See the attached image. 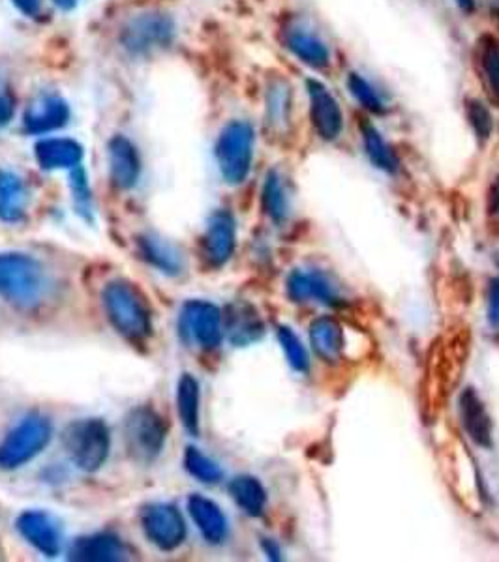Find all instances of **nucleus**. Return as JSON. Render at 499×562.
Segmentation results:
<instances>
[{
  "instance_id": "dca6fc26",
  "label": "nucleus",
  "mask_w": 499,
  "mask_h": 562,
  "mask_svg": "<svg viewBox=\"0 0 499 562\" xmlns=\"http://www.w3.org/2000/svg\"><path fill=\"white\" fill-rule=\"evenodd\" d=\"M70 116V109L57 94H42L36 98L25 113V128L31 134H47L63 128Z\"/></svg>"
},
{
  "instance_id": "c756f323",
  "label": "nucleus",
  "mask_w": 499,
  "mask_h": 562,
  "mask_svg": "<svg viewBox=\"0 0 499 562\" xmlns=\"http://www.w3.org/2000/svg\"><path fill=\"white\" fill-rule=\"evenodd\" d=\"M263 209L269 214L270 220L275 222H282L284 217L288 216V193H286V186H284L282 177L270 171L263 184Z\"/></svg>"
},
{
  "instance_id": "6ab92c4d",
  "label": "nucleus",
  "mask_w": 499,
  "mask_h": 562,
  "mask_svg": "<svg viewBox=\"0 0 499 562\" xmlns=\"http://www.w3.org/2000/svg\"><path fill=\"white\" fill-rule=\"evenodd\" d=\"M140 169L142 167L134 145L126 137L117 135L115 139L109 143V171L113 184L121 190L134 188L140 179Z\"/></svg>"
},
{
  "instance_id": "bb28decb",
  "label": "nucleus",
  "mask_w": 499,
  "mask_h": 562,
  "mask_svg": "<svg viewBox=\"0 0 499 562\" xmlns=\"http://www.w3.org/2000/svg\"><path fill=\"white\" fill-rule=\"evenodd\" d=\"M230 493L233 501L243 508L248 516H262L267 505V492L259 480L248 474L231 480Z\"/></svg>"
},
{
  "instance_id": "cd10ccee",
  "label": "nucleus",
  "mask_w": 499,
  "mask_h": 562,
  "mask_svg": "<svg viewBox=\"0 0 499 562\" xmlns=\"http://www.w3.org/2000/svg\"><path fill=\"white\" fill-rule=\"evenodd\" d=\"M177 413L188 434L199 435V383L190 373L180 378L177 386Z\"/></svg>"
},
{
  "instance_id": "aec40b11",
  "label": "nucleus",
  "mask_w": 499,
  "mask_h": 562,
  "mask_svg": "<svg viewBox=\"0 0 499 562\" xmlns=\"http://www.w3.org/2000/svg\"><path fill=\"white\" fill-rule=\"evenodd\" d=\"M188 512L207 542H224L228 537V519L214 501L203 495H192L188 498Z\"/></svg>"
},
{
  "instance_id": "f3484780",
  "label": "nucleus",
  "mask_w": 499,
  "mask_h": 562,
  "mask_svg": "<svg viewBox=\"0 0 499 562\" xmlns=\"http://www.w3.org/2000/svg\"><path fill=\"white\" fill-rule=\"evenodd\" d=\"M130 550L121 538L113 535H92L77 538L70 548L71 561L117 562L126 561Z\"/></svg>"
},
{
  "instance_id": "f8f14e48",
  "label": "nucleus",
  "mask_w": 499,
  "mask_h": 562,
  "mask_svg": "<svg viewBox=\"0 0 499 562\" xmlns=\"http://www.w3.org/2000/svg\"><path fill=\"white\" fill-rule=\"evenodd\" d=\"M18 530L26 542L45 557L58 555L63 546V535L57 521L40 510H26L18 518Z\"/></svg>"
},
{
  "instance_id": "393cba45",
  "label": "nucleus",
  "mask_w": 499,
  "mask_h": 562,
  "mask_svg": "<svg viewBox=\"0 0 499 562\" xmlns=\"http://www.w3.org/2000/svg\"><path fill=\"white\" fill-rule=\"evenodd\" d=\"M29 192L18 175L0 169V220L15 224L25 217Z\"/></svg>"
},
{
  "instance_id": "b1692460",
  "label": "nucleus",
  "mask_w": 499,
  "mask_h": 562,
  "mask_svg": "<svg viewBox=\"0 0 499 562\" xmlns=\"http://www.w3.org/2000/svg\"><path fill=\"white\" fill-rule=\"evenodd\" d=\"M224 330H228L235 346H248L263 336V323L254 307L248 304H233L225 315Z\"/></svg>"
},
{
  "instance_id": "a878e982",
  "label": "nucleus",
  "mask_w": 499,
  "mask_h": 562,
  "mask_svg": "<svg viewBox=\"0 0 499 562\" xmlns=\"http://www.w3.org/2000/svg\"><path fill=\"white\" fill-rule=\"evenodd\" d=\"M477 71L488 98L499 103V42L492 36H483L477 44Z\"/></svg>"
},
{
  "instance_id": "2f4dec72",
  "label": "nucleus",
  "mask_w": 499,
  "mask_h": 562,
  "mask_svg": "<svg viewBox=\"0 0 499 562\" xmlns=\"http://www.w3.org/2000/svg\"><path fill=\"white\" fill-rule=\"evenodd\" d=\"M466 119L469 128L480 143H487L494 134V115L487 102L480 98H467Z\"/></svg>"
},
{
  "instance_id": "5701e85b",
  "label": "nucleus",
  "mask_w": 499,
  "mask_h": 562,
  "mask_svg": "<svg viewBox=\"0 0 499 562\" xmlns=\"http://www.w3.org/2000/svg\"><path fill=\"white\" fill-rule=\"evenodd\" d=\"M84 148L76 140L52 137L36 145V160L42 169H71L81 164Z\"/></svg>"
},
{
  "instance_id": "9d476101",
  "label": "nucleus",
  "mask_w": 499,
  "mask_h": 562,
  "mask_svg": "<svg viewBox=\"0 0 499 562\" xmlns=\"http://www.w3.org/2000/svg\"><path fill=\"white\" fill-rule=\"evenodd\" d=\"M142 527L145 537L162 551L177 550L185 542V519L175 506L164 503L145 506L142 512Z\"/></svg>"
},
{
  "instance_id": "412c9836",
  "label": "nucleus",
  "mask_w": 499,
  "mask_h": 562,
  "mask_svg": "<svg viewBox=\"0 0 499 562\" xmlns=\"http://www.w3.org/2000/svg\"><path fill=\"white\" fill-rule=\"evenodd\" d=\"M346 87L353 100L358 103V108L366 111L368 115L385 116L391 111V102H389L387 92L379 89L378 85L374 83L365 74L355 70L347 71Z\"/></svg>"
},
{
  "instance_id": "72a5a7b5",
  "label": "nucleus",
  "mask_w": 499,
  "mask_h": 562,
  "mask_svg": "<svg viewBox=\"0 0 499 562\" xmlns=\"http://www.w3.org/2000/svg\"><path fill=\"white\" fill-rule=\"evenodd\" d=\"M267 111H269L270 122L275 124L288 122L289 111H291V90L286 81H278L270 87Z\"/></svg>"
},
{
  "instance_id": "1a4fd4ad",
  "label": "nucleus",
  "mask_w": 499,
  "mask_h": 562,
  "mask_svg": "<svg viewBox=\"0 0 499 562\" xmlns=\"http://www.w3.org/2000/svg\"><path fill=\"white\" fill-rule=\"evenodd\" d=\"M179 328L188 344L217 349L224 339V315L211 302H186L180 312Z\"/></svg>"
},
{
  "instance_id": "f03ea898",
  "label": "nucleus",
  "mask_w": 499,
  "mask_h": 562,
  "mask_svg": "<svg viewBox=\"0 0 499 562\" xmlns=\"http://www.w3.org/2000/svg\"><path fill=\"white\" fill-rule=\"evenodd\" d=\"M103 310L117 333L130 341H143L153 334V319L145 296L134 283L111 281L103 289Z\"/></svg>"
},
{
  "instance_id": "6e6552de",
  "label": "nucleus",
  "mask_w": 499,
  "mask_h": 562,
  "mask_svg": "<svg viewBox=\"0 0 499 562\" xmlns=\"http://www.w3.org/2000/svg\"><path fill=\"white\" fill-rule=\"evenodd\" d=\"M308 113L315 135L325 143H336L346 130V115L339 97L318 77L307 79Z\"/></svg>"
},
{
  "instance_id": "f257e3e1",
  "label": "nucleus",
  "mask_w": 499,
  "mask_h": 562,
  "mask_svg": "<svg viewBox=\"0 0 499 562\" xmlns=\"http://www.w3.org/2000/svg\"><path fill=\"white\" fill-rule=\"evenodd\" d=\"M49 280L44 265L26 254H0V296L21 310L38 307L47 296Z\"/></svg>"
},
{
  "instance_id": "2eb2a0df",
  "label": "nucleus",
  "mask_w": 499,
  "mask_h": 562,
  "mask_svg": "<svg viewBox=\"0 0 499 562\" xmlns=\"http://www.w3.org/2000/svg\"><path fill=\"white\" fill-rule=\"evenodd\" d=\"M310 344L326 364H339L346 351V333L339 319L323 315L310 325Z\"/></svg>"
},
{
  "instance_id": "4c0bfd02",
  "label": "nucleus",
  "mask_w": 499,
  "mask_h": 562,
  "mask_svg": "<svg viewBox=\"0 0 499 562\" xmlns=\"http://www.w3.org/2000/svg\"><path fill=\"white\" fill-rule=\"evenodd\" d=\"M15 7L20 8L25 15H36L40 10V0H12Z\"/></svg>"
},
{
  "instance_id": "4be33fe9",
  "label": "nucleus",
  "mask_w": 499,
  "mask_h": 562,
  "mask_svg": "<svg viewBox=\"0 0 499 562\" xmlns=\"http://www.w3.org/2000/svg\"><path fill=\"white\" fill-rule=\"evenodd\" d=\"M361 137H363V147L372 166L384 171L387 175H397L400 169V160L391 143L385 139V135L379 132L370 121L358 122Z\"/></svg>"
},
{
  "instance_id": "7c9ffc66",
  "label": "nucleus",
  "mask_w": 499,
  "mask_h": 562,
  "mask_svg": "<svg viewBox=\"0 0 499 562\" xmlns=\"http://www.w3.org/2000/svg\"><path fill=\"white\" fill-rule=\"evenodd\" d=\"M185 467L193 479L203 482V484H218L224 473L218 467L217 461L211 460L209 456L203 454L198 448H186Z\"/></svg>"
},
{
  "instance_id": "58836bf2",
  "label": "nucleus",
  "mask_w": 499,
  "mask_h": 562,
  "mask_svg": "<svg viewBox=\"0 0 499 562\" xmlns=\"http://www.w3.org/2000/svg\"><path fill=\"white\" fill-rule=\"evenodd\" d=\"M455 2L456 8L461 10V12L466 13V15H472L477 10V0H453Z\"/></svg>"
},
{
  "instance_id": "c85d7f7f",
  "label": "nucleus",
  "mask_w": 499,
  "mask_h": 562,
  "mask_svg": "<svg viewBox=\"0 0 499 562\" xmlns=\"http://www.w3.org/2000/svg\"><path fill=\"white\" fill-rule=\"evenodd\" d=\"M140 251L151 265L166 274H179L182 270V259L177 249L171 244L164 243L162 238L142 237L140 238Z\"/></svg>"
},
{
  "instance_id": "39448f33",
  "label": "nucleus",
  "mask_w": 499,
  "mask_h": 562,
  "mask_svg": "<svg viewBox=\"0 0 499 562\" xmlns=\"http://www.w3.org/2000/svg\"><path fill=\"white\" fill-rule=\"evenodd\" d=\"M52 424L40 415H31L4 437L0 442V469H20L44 450L52 441Z\"/></svg>"
},
{
  "instance_id": "a211bd4d",
  "label": "nucleus",
  "mask_w": 499,
  "mask_h": 562,
  "mask_svg": "<svg viewBox=\"0 0 499 562\" xmlns=\"http://www.w3.org/2000/svg\"><path fill=\"white\" fill-rule=\"evenodd\" d=\"M458 405H461L462 426L469 435V439L477 447H492V422H490L485 403L480 402L479 394L474 389L464 390Z\"/></svg>"
},
{
  "instance_id": "20e7f679",
  "label": "nucleus",
  "mask_w": 499,
  "mask_h": 562,
  "mask_svg": "<svg viewBox=\"0 0 499 562\" xmlns=\"http://www.w3.org/2000/svg\"><path fill=\"white\" fill-rule=\"evenodd\" d=\"M63 445L77 469L85 473H97L106 463L111 448L109 429L98 418L77 420L66 428Z\"/></svg>"
},
{
  "instance_id": "473e14b6",
  "label": "nucleus",
  "mask_w": 499,
  "mask_h": 562,
  "mask_svg": "<svg viewBox=\"0 0 499 562\" xmlns=\"http://www.w3.org/2000/svg\"><path fill=\"white\" fill-rule=\"evenodd\" d=\"M278 341L282 346L284 355L288 358V364L299 373H307L310 370V358L299 336L288 326H282L278 328Z\"/></svg>"
},
{
  "instance_id": "e433bc0d",
  "label": "nucleus",
  "mask_w": 499,
  "mask_h": 562,
  "mask_svg": "<svg viewBox=\"0 0 499 562\" xmlns=\"http://www.w3.org/2000/svg\"><path fill=\"white\" fill-rule=\"evenodd\" d=\"M487 205L490 214H499V179L488 190Z\"/></svg>"
},
{
  "instance_id": "ea45409f",
  "label": "nucleus",
  "mask_w": 499,
  "mask_h": 562,
  "mask_svg": "<svg viewBox=\"0 0 499 562\" xmlns=\"http://www.w3.org/2000/svg\"><path fill=\"white\" fill-rule=\"evenodd\" d=\"M265 550H267V553H269V557L270 559H276V561H278V559H280V551H278V548H276V546H273V543L270 542H265Z\"/></svg>"
},
{
  "instance_id": "ddd939ff",
  "label": "nucleus",
  "mask_w": 499,
  "mask_h": 562,
  "mask_svg": "<svg viewBox=\"0 0 499 562\" xmlns=\"http://www.w3.org/2000/svg\"><path fill=\"white\" fill-rule=\"evenodd\" d=\"M235 238H237V227L230 212H214L203 237V256L209 265L222 267L230 261L235 251Z\"/></svg>"
},
{
  "instance_id": "423d86ee",
  "label": "nucleus",
  "mask_w": 499,
  "mask_h": 562,
  "mask_svg": "<svg viewBox=\"0 0 499 562\" xmlns=\"http://www.w3.org/2000/svg\"><path fill=\"white\" fill-rule=\"evenodd\" d=\"M282 44L291 57L315 74H329L333 70V47L308 21L301 18L289 20L282 29Z\"/></svg>"
},
{
  "instance_id": "7ed1b4c3",
  "label": "nucleus",
  "mask_w": 499,
  "mask_h": 562,
  "mask_svg": "<svg viewBox=\"0 0 499 562\" xmlns=\"http://www.w3.org/2000/svg\"><path fill=\"white\" fill-rule=\"evenodd\" d=\"M256 147V132L246 121H231L218 135L217 154L218 169L231 186L243 184L248 179Z\"/></svg>"
},
{
  "instance_id": "9b49d317",
  "label": "nucleus",
  "mask_w": 499,
  "mask_h": 562,
  "mask_svg": "<svg viewBox=\"0 0 499 562\" xmlns=\"http://www.w3.org/2000/svg\"><path fill=\"white\" fill-rule=\"evenodd\" d=\"M174 23L160 13H147L130 21L122 33V44L132 53H148L169 44Z\"/></svg>"
},
{
  "instance_id": "a19ab883",
  "label": "nucleus",
  "mask_w": 499,
  "mask_h": 562,
  "mask_svg": "<svg viewBox=\"0 0 499 562\" xmlns=\"http://www.w3.org/2000/svg\"><path fill=\"white\" fill-rule=\"evenodd\" d=\"M58 8H63V10H71V8L76 7V0H53Z\"/></svg>"
},
{
  "instance_id": "0eeeda50",
  "label": "nucleus",
  "mask_w": 499,
  "mask_h": 562,
  "mask_svg": "<svg viewBox=\"0 0 499 562\" xmlns=\"http://www.w3.org/2000/svg\"><path fill=\"white\" fill-rule=\"evenodd\" d=\"M124 441L135 461L151 463L160 456L166 442V424L147 405L137 407L130 413L124 424Z\"/></svg>"
},
{
  "instance_id": "4468645a",
  "label": "nucleus",
  "mask_w": 499,
  "mask_h": 562,
  "mask_svg": "<svg viewBox=\"0 0 499 562\" xmlns=\"http://www.w3.org/2000/svg\"><path fill=\"white\" fill-rule=\"evenodd\" d=\"M289 299L295 302H321L334 306L339 304V291L329 276L318 270H295L288 278Z\"/></svg>"
},
{
  "instance_id": "c9c22d12",
  "label": "nucleus",
  "mask_w": 499,
  "mask_h": 562,
  "mask_svg": "<svg viewBox=\"0 0 499 562\" xmlns=\"http://www.w3.org/2000/svg\"><path fill=\"white\" fill-rule=\"evenodd\" d=\"M12 100L4 90H0V126H4L12 119Z\"/></svg>"
},
{
  "instance_id": "f704fd0d",
  "label": "nucleus",
  "mask_w": 499,
  "mask_h": 562,
  "mask_svg": "<svg viewBox=\"0 0 499 562\" xmlns=\"http://www.w3.org/2000/svg\"><path fill=\"white\" fill-rule=\"evenodd\" d=\"M488 321L499 328V280H494L488 289Z\"/></svg>"
}]
</instances>
